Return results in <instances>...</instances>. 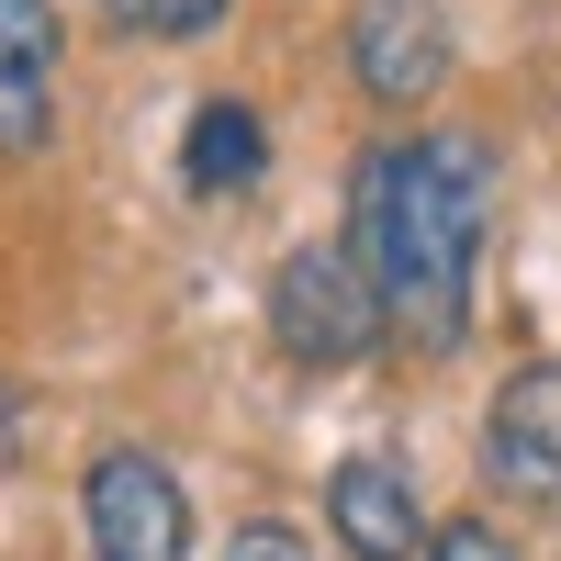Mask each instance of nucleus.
I'll list each match as a JSON object with an SVG mask.
<instances>
[{"label":"nucleus","mask_w":561,"mask_h":561,"mask_svg":"<svg viewBox=\"0 0 561 561\" xmlns=\"http://www.w3.org/2000/svg\"><path fill=\"white\" fill-rule=\"evenodd\" d=\"M483 214H494V147L483 135H404L370 147L348 180V259L382 304V337L415 359H449L472 325V270H483Z\"/></svg>","instance_id":"nucleus-1"},{"label":"nucleus","mask_w":561,"mask_h":561,"mask_svg":"<svg viewBox=\"0 0 561 561\" xmlns=\"http://www.w3.org/2000/svg\"><path fill=\"white\" fill-rule=\"evenodd\" d=\"M270 337H280V359H304V370H359L370 348H393L382 304H370V280H359L348 248H293L270 270Z\"/></svg>","instance_id":"nucleus-2"},{"label":"nucleus","mask_w":561,"mask_h":561,"mask_svg":"<svg viewBox=\"0 0 561 561\" xmlns=\"http://www.w3.org/2000/svg\"><path fill=\"white\" fill-rule=\"evenodd\" d=\"M79 517H90V561H192V494L158 449L113 438L79 483Z\"/></svg>","instance_id":"nucleus-3"},{"label":"nucleus","mask_w":561,"mask_h":561,"mask_svg":"<svg viewBox=\"0 0 561 561\" xmlns=\"http://www.w3.org/2000/svg\"><path fill=\"white\" fill-rule=\"evenodd\" d=\"M483 472H494V494L561 505V359H528V370L494 382V404H483Z\"/></svg>","instance_id":"nucleus-4"},{"label":"nucleus","mask_w":561,"mask_h":561,"mask_svg":"<svg viewBox=\"0 0 561 561\" xmlns=\"http://www.w3.org/2000/svg\"><path fill=\"white\" fill-rule=\"evenodd\" d=\"M348 68H359V90L382 113L427 102V90L449 79V12L438 0H359L348 12Z\"/></svg>","instance_id":"nucleus-5"},{"label":"nucleus","mask_w":561,"mask_h":561,"mask_svg":"<svg viewBox=\"0 0 561 561\" xmlns=\"http://www.w3.org/2000/svg\"><path fill=\"white\" fill-rule=\"evenodd\" d=\"M325 528L348 539V561H427V505L382 449H348L325 472Z\"/></svg>","instance_id":"nucleus-6"},{"label":"nucleus","mask_w":561,"mask_h":561,"mask_svg":"<svg viewBox=\"0 0 561 561\" xmlns=\"http://www.w3.org/2000/svg\"><path fill=\"white\" fill-rule=\"evenodd\" d=\"M57 0H0V147H45L57 124Z\"/></svg>","instance_id":"nucleus-7"},{"label":"nucleus","mask_w":561,"mask_h":561,"mask_svg":"<svg viewBox=\"0 0 561 561\" xmlns=\"http://www.w3.org/2000/svg\"><path fill=\"white\" fill-rule=\"evenodd\" d=\"M180 169H192V192H248V180L270 169V135H259V113L248 102H203L192 113V147H180Z\"/></svg>","instance_id":"nucleus-8"},{"label":"nucleus","mask_w":561,"mask_h":561,"mask_svg":"<svg viewBox=\"0 0 561 561\" xmlns=\"http://www.w3.org/2000/svg\"><path fill=\"white\" fill-rule=\"evenodd\" d=\"M102 12H113L124 34H214L225 0H102Z\"/></svg>","instance_id":"nucleus-9"},{"label":"nucleus","mask_w":561,"mask_h":561,"mask_svg":"<svg viewBox=\"0 0 561 561\" xmlns=\"http://www.w3.org/2000/svg\"><path fill=\"white\" fill-rule=\"evenodd\" d=\"M427 561H517V539H494L483 517H449V528L427 539Z\"/></svg>","instance_id":"nucleus-10"},{"label":"nucleus","mask_w":561,"mask_h":561,"mask_svg":"<svg viewBox=\"0 0 561 561\" xmlns=\"http://www.w3.org/2000/svg\"><path fill=\"white\" fill-rule=\"evenodd\" d=\"M225 561H304V539H293V528H270V517H259V528H237V550H225Z\"/></svg>","instance_id":"nucleus-11"},{"label":"nucleus","mask_w":561,"mask_h":561,"mask_svg":"<svg viewBox=\"0 0 561 561\" xmlns=\"http://www.w3.org/2000/svg\"><path fill=\"white\" fill-rule=\"evenodd\" d=\"M12 438H23V393L0 382V460H12Z\"/></svg>","instance_id":"nucleus-12"}]
</instances>
